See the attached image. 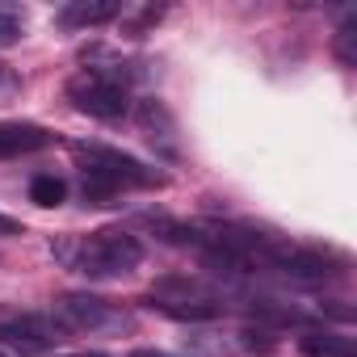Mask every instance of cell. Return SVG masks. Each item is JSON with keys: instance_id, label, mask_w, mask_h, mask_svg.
<instances>
[{"instance_id": "cell-1", "label": "cell", "mask_w": 357, "mask_h": 357, "mask_svg": "<svg viewBox=\"0 0 357 357\" xmlns=\"http://www.w3.org/2000/svg\"><path fill=\"white\" fill-rule=\"evenodd\" d=\"M55 257L89 282H109V278H126L143 265V244L126 227H97L89 236L59 240Z\"/></svg>"}, {"instance_id": "cell-2", "label": "cell", "mask_w": 357, "mask_h": 357, "mask_svg": "<svg viewBox=\"0 0 357 357\" xmlns=\"http://www.w3.org/2000/svg\"><path fill=\"white\" fill-rule=\"evenodd\" d=\"M76 160H80V190L84 202L105 206L109 198H118L122 190H151L164 185V176L155 168H147L143 160L105 147V143H76Z\"/></svg>"}, {"instance_id": "cell-3", "label": "cell", "mask_w": 357, "mask_h": 357, "mask_svg": "<svg viewBox=\"0 0 357 357\" xmlns=\"http://www.w3.org/2000/svg\"><path fill=\"white\" fill-rule=\"evenodd\" d=\"M143 307L168 315V319H185V324H211L223 315V294L215 286H206L202 278H190V273H168L160 278L147 294H143Z\"/></svg>"}, {"instance_id": "cell-4", "label": "cell", "mask_w": 357, "mask_h": 357, "mask_svg": "<svg viewBox=\"0 0 357 357\" xmlns=\"http://www.w3.org/2000/svg\"><path fill=\"white\" fill-rule=\"evenodd\" d=\"M68 97L80 114L89 118H101V122H114L126 114L130 105V93H126V76L122 72H109V68H84L68 80Z\"/></svg>"}, {"instance_id": "cell-5", "label": "cell", "mask_w": 357, "mask_h": 357, "mask_svg": "<svg viewBox=\"0 0 357 357\" xmlns=\"http://www.w3.org/2000/svg\"><path fill=\"white\" fill-rule=\"evenodd\" d=\"M51 315H55V324L63 332H89V336L93 332H126L130 328V315L118 303L101 298V294H59Z\"/></svg>"}, {"instance_id": "cell-6", "label": "cell", "mask_w": 357, "mask_h": 357, "mask_svg": "<svg viewBox=\"0 0 357 357\" xmlns=\"http://www.w3.org/2000/svg\"><path fill=\"white\" fill-rule=\"evenodd\" d=\"M63 340V328L55 324V315H13V319H0V353L5 357H38L51 353Z\"/></svg>"}, {"instance_id": "cell-7", "label": "cell", "mask_w": 357, "mask_h": 357, "mask_svg": "<svg viewBox=\"0 0 357 357\" xmlns=\"http://www.w3.org/2000/svg\"><path fill=\"white\" fill-rule=\"evenodd\" d=\"M55 135L38 122H0V160L9 155H30V151H43L51 147Z\"/></svg>"}, {"instance_id": "cell-8", "label": "cell", "mask_w": 357, "mask_h": 357, "mask_svg": "<svg viewBox=\"0 0 357 357\" xmlns=\"http://www.w3.org/2000/svg\"><path fill=\"white\" fill-rule=\"evenodd\" d=\"M122 17V0H72V5L59 13V26L68 30H89V26H105Z\"/></svg>"}, {"instance_id": "cell-9", "label": "cell", "mask_w": 357, "mask_h": 357, "mask_svg": "<svg viewBox=\"0 0 357 357\" xmlns=\"http://www.w3.org/2000/svg\"><path fill=\"white\" fill-rule=\"evenodd\" d=\"M298 349L307 357H353V340L349 336H336V332H303L298 336Z\"/></svg>"}, {"instance_id": "cell-10", "label": "cell", "mask_w": 357, "mask_h": 357, "mask_svg": "<svg viewBox=\"0 0 357 357\" xmlns=\"http://www.w3.org/2000/svg\"><path fill=\"white\" fill-rule=\"evenodd\" d=\"M63 198H68V185L59 181V176L43 172V176H34V181H30V202H38V206H59Z\"/></svg>"}, {"instance_id": "cell-11", "label": "cell", "mask_w": 357, "mask_h": 357, "mask_svg": "<svg viewBox=\"0 0 357 357\" xmlns=\"http://www.w3.org/2000/svg\"><path fill=\"white\" fill-rule=\"evenodd\" d=\"M22 34H26V17H22L17 9H9V5H0V51L17 47Z\"/></svg>"}, {"instance_id": "cell-12", "label": "cell", "mask_w": 357, "mask_h": 357, "mask_svg": "<svg viewBox=\"0 0 357 357\" xmlns=\"http://www.w3.org/2000/svg\"><path fill=\"white\" fill-rule=\"evenodd\" d=\"M353 38H357V17H349L344 26H340V34H336V55H340V63H357V51H353Z\"/></svg>"}, {"instance_id": "cell-13", "label": "cell", "mask_w": 357, "mask_h": 357, "mask_svg": "<svg viewBox=\"0 0 357 357\" xmlns=\"http://www.w3.org/2000/svg\"><path fill=\"white\" fill-rule=\"evenodd\" d=\"M13 236H22V223H13V219L0 215V240H13Z\"/></svg>"}, {"instance_id": "cell-14", "label": "cell", "mask_w": 357, "mask_h": 357, "mask_svg": "<svg viewBox=\"0 0 357 357\" xmlns=\"http://www.w3.org/2000/svg\"><path fill=\"white\" fill-rule=\"evenodd\" d=\"M130 357H176V353H164V349H135Z\"/></svg>"}, {"instance_id": "cell-15", "label": "cell", "mask_w": 357, "mask_h": 357, "mask_svg": "<svg viewBox=\"0 0 357 357\" xmlns=\"http://www.w3.org/2000/svg\"><path fill=\"white\" fill-rule=\"evenodd\" d=\"M63 357H105V353H63Z\"/></svg>"}, {"instance_id": "cell-16", "label": "cell", "mask_w": 357, "mask_h": 357, "mask_svg": "<svg viewBox=\"0 0 357 357\" xmlns=\"http://www.w3.org/2000/svg\"><path fill=\"white\" fill-rule=\"evenodd\" d=\"M9 84H13V80H9V76H5V72H0V93H5V89H9Z\"/></svg>"}]
</instances>
